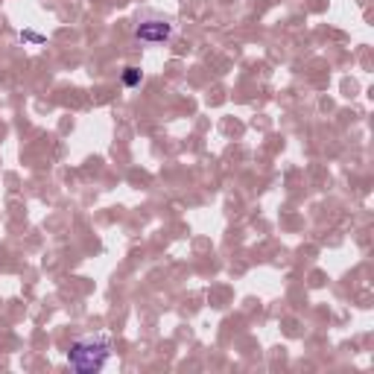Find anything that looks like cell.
<instances>
[{
  "label": "cell",
  "instance_id": "6da1fadb",
  "mask_svg": "<svg viewBox=\"0 0 374 374\" xmlns=\"http://www.w3.org/2000/svg\"><path fill=\"white\" fill-rule=\"evenodd\" d=\"M111 357V337L108 333H85L76 337L68 351V363L73 371L80 374H96Z\"/></svg>",
  "mask_w": 374,
  "mask_h": 374
},
{
  "label": "cell",
  "instance_id": "7a4b0ae2",
  "mask_svg": "<svg viewBox=\"0 0 374 374\" xmlns=\"http://www.w3.org/2000/svg\"><path fill=\"white\" fill-rule=\"evenodd\" d=\"M175 32V21L170 15H161V12H152V9H144L137 15V24H135V42L137 44H164L170 42Z\"/></svg>",
  "mask_w": 374,
  "mask_h": 374
},
{
  "label": "cell",
  "instance_id": "3957f363",
  "mask_svg": "<svg viewBox=\"0 0 374 374\" xmlns=\"http://www.w3.org/2000/svg\"><path fill=\"white\" fill-rule=\"evenodd\" d=\"M123 82L132 88V85H137V82H141V70H137V68H129L126 73H123Z\"/></svg>",
  "mask_w": 374,
  "mask_h": 374
}]
</instances>
